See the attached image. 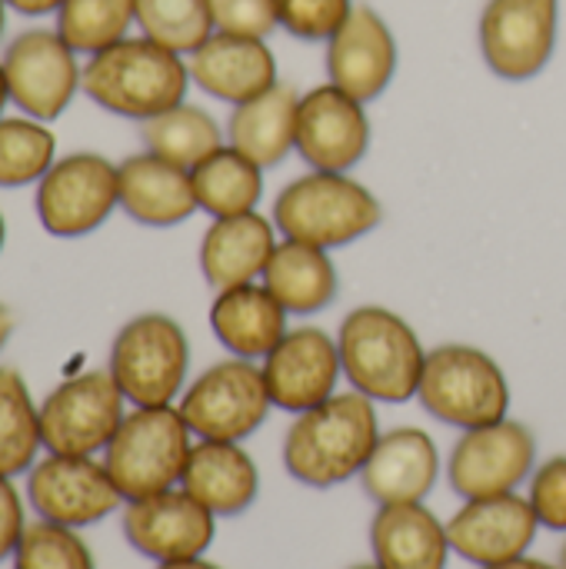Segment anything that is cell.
I'll return each mask as SVG.
<instances>
[{
  "label": "cell",
  "instance_id": "obj_42",
  "mask_svg": "<svg viewBox=\"0 0 566 569\" xmlns=\"http://www.w3.org/2000/svg\"><path fill=\"white\" fill-rule=\"evenodd\" d=\"M157 569H224L203 557H190V560H173V563H157Z\"/></svg>",
  "mask_w": 566,
  "mask_h": 569
},
{
  "label": "cell",
  "instance_id": "obj_10",
  "mask_svg": "<svg viewBox=\"0 0 566 569\" xmlns=\"http://www.w3.org/2000/svg\"><path fill=\"white\" fill-rule=\"evenodd\" d=\"M10 103L33 120H57L83 83L80 53L57 33V27H27L0 53Z\"/></svg>",
  "mask_w": 566,
  "mask_h": 569
},
{
  "label": "cell",
  "instance_id": "obj_32",
  "mask_svg": "<svg viewBox=\"0 0 566 569\" xmlns=\"http://www.w3.org/2000/svg\"><path fill=\"white\" fill-rule=\"evenodd\" d=\"M57 160V137L27 113L0 117V187H37Z\"/></svg>",
  "mask_w": 566,
  "mask_h": 569
},
{
  "label": "cell",
  "instance_id": "obj_43",
  "mask_svg": "<svg viewBox=\"0 0 566 569\" xmlns=\"http://www.w3.org/2000/svg\"><path fill=\"white\" fill-rule=\"evenodd\" d=\"M487 569H564L560 563H544V560H530V557H517L510 563H500V567H487Z\"/></svg>",
  "mask_w": 566,
  "mask_h": 569
},
{
  "label": "cell",
  "instance_id": "obj_11",
  "mask_svg": "<svg viewBox=\"0 0 566 569\" xmlns=\"http://www.w3.org/2000/svg\"><path fill=\"white\" fill-rule=\"evenodd\" d=\"M110 370H87L63 380L40 403V437L47 453L97 457L120 430L127 410Z\"/></svg>",
  "mask_w": 566,
  "mask_h": 569
},
{
  "label": "cell",
  "instance_id": "obj_5",
  "mask_svg": "<svg viewBox=\"0 0 566 569\" xmlns=\"http://www.w3.org/2000/svg\"><path fill=\"white\" fill-rule=\"evenodd\" d=\"M190 427L170 407H133L103 450V467L117 483L123 503L180 487L190 460Z\"/></svg>",
  "mask_w": 566,
  "mask_h": 569
},
{
  "label": "cell",
  "instance_id": "obj_44",
  "mask_svg": "<svg viewBox=\"0 0 566 569\" xmlns=\"http://www.w3.org/2000/svg\"><path fill=\"white\" fill-rule=\"evenodd\" d=\"M10 103V87H7V73H3V63H0V117Z\"/></svg>",
  "mask_w": 566,
  "mask_h": 569
},
{
  "label": "cell",
  "instance_id": "obj_38",
  "mask_svg": "<svg viewBox=\"0 0 566 569\" xmlns=\"http://www.w3.org/2000/svg\"><path fill=\"white\" fill-rule=\"evenodd\" d=\"M210 13H214V30L237 33V37L267 40L280 27L274 0H210Z\"/></svg>",
  "mask_w": 566,
  "mask_h": 569
},
{
  "label": "cell",
  "instance_id": "obj_31",
  "mask_svg": "<svg viewBox=\"0 0 566 569\" xmlns=\"http://www.w3.org/2000/svg\"><path fill=\"white\" fill-rule=\"evenodd\" d=\"M40 447V407L33 403L30 387L13 367H0V473H30Z\"/></svg>",
  "mask_w": 566,
  "mask_h": 569
},
{
  "label": "cell",
  "instance_id": "obj_17",
  "mask_svg": "<svg viewBox=\"0 0 566 569\" xmlns=\"http://www.w3.org/2000/svg\"><path fill=\"white\" fill-rule=\"evenodd\" d=\"M270 400L277 410L304 413L327 403L344 377L337 337L324 327H294L287 337L260 360Z\"/></svg>",
  "mask_w": 566,
  "mask_h": 569
},
{
  "label": "cell",
  "instance_id": "obj_29",
  "mask_svg": "<svg viewBox=\"0 0 566 569\" xmlns=\"http://www.w3.org/2000/svg\"><path fill=\"white\" fill-rule=\"evenodd\" d=\"M190 180H193L197 207L214 220L250 213L264 197V167L244 157L240 150H234L230 143H224L207 160H200L190 170Z\"/></svg>",
  "mask_w": 566,
  "mask_h": 569
},
{
  "label": "cell",
  "instance_id": "obj_34",
  "mask_svg": "<svg viewBox=\"0 0 566 569\" xmlns=\"http://www.w3.org/2000/svg\"><path fill=\"white\" fill-rule=\"evenodd\" d=\"M133 17L143 37L180 57H190L214 33L210 0H133Z\"/></svg>",
  "mask_w": 566,
  "mask_h": 569
},
{
  "label": "cell",
  "instance_id": "obj_23",
  "mask_svg": "<svg viewBox=\"0 0 566 569\" xmlns=\"http://www.w3.org/2000/svg\"><path fill=\"white\" fill-rule=\"evenodd\" d=\"M117 180H120V210L140 227H157V230L177 227L200 210L190 170L150 150L117 163Z\"/></svg>",
  "mask_w": 566,
  "mask_h": 569
},
{
  "label": "cell",
  "instance_id": "obj_20",
  "mask_svg": "<svg viewBox=\"0 0 566 569\" xmlns=\"http://www.w3.org/2000/svg\"><path fill=\"white\" fill-rule=\"evenodd\" d=\"M440 477V450L434 437L420 427H394L380 433L367 467L360 470V487L377 507L390 503H424Z\"/></svg>",
  "mask_w": 566,
  "mask_h": 569
},
{
  "label": "cell",
  "instance_id": "obj_37",
  "mask_svg": "<svg viewBox=\"0 0 566 569\" xmlns=\"http://www.w3.org/2000/svg\"><path fill=\"white\" fill-rule=\"evenodd\" d=\"M527 500L544 530L566 533V457L544 460L527 480Z\"/></svg>",
  "mask_w": 566,
  "mask_h": 569
},
{
  "label": "cell",
  "instance_id": "obj_48",
  "mask_svg": "<svg viewBox=\"0 0 566 569\" xmlns=\"http://www.w3.org/2000/svg\"><path fill=\"white\" fill-rule=\"evenodd\" d=\"M560 567L566 569V540H564V547H560Z\"/></svg>",
  "mask_w": 566,
  "mask_h": 569
},
{
  "label": "cell",
  "instance_id": "obj_46",
  "mask_svg": "<svg viewBox=\"0 0 566 569\" xmlns=\"http://www.w3.org/2000/svg\"><path fill=\"white\" fill-rule=\"evenodd\" d=\"M3 243H7V220H3V213H0V253H3Z\"/></svg>",
  "mask_w": 566,
  "mask_h": 569
},
{
  "label": "cell",
  "instance_id": "obj_19",
  "mask_svg": "<svg viewBox=\"0 0 566 569\" xmlns=\"http://www.w3.org/2000/svg\"><path fill=\"white\" fill-rule=\"evenodd\" d=\"M397 60L400 50L390 23L367 3H357L327 40V80L364 103L377 100L390 87Z\"/></svg>",
  "mask_w": 566,
  "mask_h": 569
},
{
  "label": "cell",
  "instance_id": "obj_41",
  "mask_svg": "<svg viewBox=\"0 0 566 569\" xmlns=\"http://www.w3.org/2000/svg\"><path fill=\"white\" fill-rule=\"evenodd\" d=\"M13 327H17L13 310L0 300V353H3V347L10 343V337H13Z\"/></svg>",
  "mask_w": 566,
  "mask_h": 569
},
{
  "label": "cell",
  "instance_id": "obj_13",
  "mask_svg": "<svg viewBox=\"0 0 566 569\" xmlns=\"http://www.w3.org/2000/svg\"><path fill=\"white\" fill-rule=\"evenodd\" d=\"M560 0H487L480 13L484 63L510 83L544 73L557 50Z\"/></svg>",
  "mask_w": 566,
  "mask_h": 569
},
{
  "label": "cell",
  "instance_id": "obj_45",
  "mask_svg": "<svg viewBox=\"0 0 566 569\" xmlns=\"http://www.w3.org/2000/svg\"><path fill=\"white\" fill-rule=\"evenodd\" d=\"M7 13H10V7H7V0H0V40L7 33Z\"/></svg>",
  "mask_w": 566,
  "mask_h": 569
},
{
  "label": "cell",
  "instance_id": "obj_24",
  "mask_svg": "<svg viewBox=\"0 0 566 569\" xmlns=\"http://www.w3.org/2000/svg\"><path fill=\"white\" fill-rule=\"evenodd\" d=\"M287 310L284 303L257 283L217 290L210 303V330L217 343L240 360H264L284 337H287Z\"/></svg>",
  "mask_w": 566,
  "mask_h": 569
},
{
  "label": "cell",
  "instance_id": "obj_2",
  "mask_svg": "<svg viewBox=\"0 0 566 569\" xmlns=\"http://www.w3.org/2000/svg\"><path fill=\"white\" fill-rule=\"evenodd\" d=\"M190 87L187 57L153 43L150 37H123L113 47L87 57L80 90L107 113L150 120L183 103Z\"/></svg>",
  "mask_w": 566,
  "mask_h": 569
},
{
  "label": "cell",
  "instance_id": "obj_30",
  "mask_svg": "<svg viewBox=\"0 0 566 569\" xmlns=\"http://www.w3.org/2000/svg\"><path fill=\"white\" fill-rule=\"evenodd\" d=\"M140 140L150 153L193 170L200 160H207L214 150L224 147L227 133L220 130V123L193 103H177L150 120L140 123Z\"/></svg>",
  "mask_w": 566,
  "mask_h": 569
},
{
  "label": "cell",
  "instance_id": "obj_7",
  "mask_svg": "<svg viewBox=\"0 0 566 569\" xmlns=\"http://www.w3.org/2000/svg\"><path fill=\"white\" fill-rule=\"evenodd\" d=\"M110 377L133 407H170L187 387L190 340L167 313L127 320L110 343Z\"/></svg>",
  "mask_w": 566,
  "mask_h": 569
},
{
  "label": "cell",
  "instance_id": "obj_22",
  "mask_svg": "<svg viewBox=\"0 0 566 569\" xmlns=\"http://www.w3.org/2000/svg\"><path fill=\"white\" fill-rule=\"evenodd\" d=\"M277 243L280 240L274 220L257 210L237 217H217L200 240V273L214 293L257 283Z\"/></svg>",
  "mask_w": 566,
  "mask_h": 569
},
{
  "label": "cell",
  "instance_id": "obj_9",
  "mask_svg": "<svg viewBox=\"0 0 566 569\" xmlns=\"http://www.w3.org/2000/svg\"><path fill=\"white\" fill-rule=\"evenodd\" d=\"M37 220L50 237H87L120 207L117 163L93 150L57 157L33 193Z\"/></svg>",
  "mask_w": 566,
  "mask_h": 569
},
{
  "label": "cell",
  "instance_id": "obj_6",
  "mask_svg": "<svg viewBox=\"0 0 566 569\" xmlns=\"http://www.w3.org/2000/svg\"><path fill=\"white\" fill-rule=\"evenodd\" d=\"M417 400L447 427L474 430L510 413V380L504 367L480 347L440 343L427 350Z\"/></svg>",
  "mask_w": 566,
  "mask_h": 569
},
{
  "label": "cell",
  "instance_id": "obj_40",
  "mask_svg": "<svg viewBox=\"0 0 566 569\" xmlns=\"http://www.w3.org/2000/svg\"><path fill=\"white\" fill-rule=\"evenodd\" d=\"M63 0H7V7L20 17H50L60 10Z\"/></svg>",
  "mask_w": 566,
  "mask_h": 569
},
{
  "label": "cell",
  "instance_id": "obj_25",
  "mask_svg": "<svg viewBox=\"0 0 566 569\" xmlns=\"http://www.w3.org/2000/svg\"><path fill=\"white\" fill-rule=\"evenodd\" d=\"M180 487L217 520L240 517L254 507L260 493V470L240 443L197 440L183 467Z\"/></svg>",
  "mask_w": 566,
  "mask_h": 569
},
{
  "label": "cell",
  "instance_id": "obj_8",
  "mask_svg": "<svg viewBox=\"0 0 566 569\" xmlns=\"http://www.w3.org/2000/svg\"><path fill=\"white\" fill-rule=\"evenodd\" d=\"M270 407L274 400L260 363L240 357H227L207 367L180 393L177 403L197 440H224V443H244L247 437H254L264 427Z\"/></svg>",
  "mask_w": 566,
  "mask_h": 569
},
{
  "label": "cell",
  "instance_id": "obj_26",
  "mask_svg": "<svg viewBox=\"0 0 566 569\" xmlns=\"http://www.w3.org/2000/svg\"><path fill=\"white\" fill-rule=\"evenodd\" d=\"M370 550L384 569H447V523L424 503L377 507L370 520Z\"/></svg>",
  "mask_w": 566,
  "mask_h": 569
},
{
  "label": "cell",
  "instance_id": "obj_3",
  "mask_svg": "<svg viewBox=\"0 0 566 569\" xmlns=\"http://www.w3.org/2000/svg\"><path fill=\"white\" fill-rule=\"evenodd\" d=\"M344 377L374 403H407L420 390L427 347L390 307L364 303L340 320L337 333Z\"/></svg>",
  "mask_w": 566,
  "mask_h": 569
},
{
  "label": "cell",
  "instance_id": "obj_21",
  "mask_svg": "<svg viewBox=\"0 0 566 569\" xmlns=\"http://www.w3.org/2000/svg\"><path fill=\"white\" fill-rule=\"evenodd\" d=\"M190 83L203 93L237 107L270 90L277 80V53L260 37H237L214 30L190 57H187Z\"/></svg>",
  "mask_w": 566,
  "mask_h": 569
},
{
  "label": "cell",
  "instance_id": "obj_27",
  "mask_svg": "<svg viewBox=\"0 0 566 569\" xmlns=\"http://www.w3.org/2000/svg\"><path fill=\"white\" fill-rule=\"evenodd\" d=\"M297 107L300 93L290 83H274L234 107L227 120V143L254 163L277 167L297 150Z\"/></svg>",
  "mask_w": 566,
  "mask_h": 569
},
{
  "label": "cell",
  "instance_id": "obj_15",
  "mask_svg": "<svg viewBox=\"0 0 566 569\" xmlns=\"http://www.w3.org/2000/svg\"><path fill=\"white\" fill-rule=\"evenodd\" d=\"M370 150L367 103L340 87L317 83L300 93L297 107V153L310 170L350 173Z\"/></svg>",
  "mask_w": 566,
  "mask_h": 569
},
{
  "label": "cell",
  "instance_id": "obj_1",
  "mask_svg": "<svg viewBox=\"0 0 566 569\" xmlns=\"http://www.w3.org/2000/svg\"><path fill=\"white\" fill-rule=\"evenodd\" d=\"M377 440V403L357 390L334 393L327 403L294 417L284 437V467L297 483L330 490L360 477Z\"/></svg>",
  "mask_w": 566,
  "mask_h": 569
},
{
  "label": "cell",
  "instance_id": "obj_4",
  "mask_svg": "<svg viewBox=\"0 0 566 569\" xmlns=\"http://www.w3.org/2000/svg\"><path fill=\"white\" fill-rule=\"evenodd\" d=\"M270 220L284 240L337 250L374 233L384 220V207L350 173L307 170L277 193Z\"/></svg>",
  "mask_w": 566,
  "mask_h": 569
},
{
  "label": "cell",
  "instance_id": "obj_16",
  "mask_svg": "<svg viewBox=\"0 0 566 569\" xmlns=\"http://www.w3.org/2000/svg\"><path fill=\"white\" fill-rule=\"evenodd\" d=\"M123 540L153 563L203 557L217 537V517L183 487L127 500L120 517Z\"/></svg>",
  "mask_w": 566,
  "mask_h": 569
},
{
  "label": "cell",
  "instance_id": "obj_33",
  "mask_svg": "<svg viewBox=\"0 0 566 569\" xmlns=\"http://www.w3.org/2000/svg\"><path fill=\"white\" fill-rule=\"evenodd\" d=\"M57 17V33L83 57H93L117 40L130 37L133 0H63Z\"/></svg>",
  "mask_w": 566,
  "mask_h": 569
},
{
  "label": "cell",
  "instance_id": "obj_12",
  "mask_svg": "<svg viewBox=\"0 0 566 569\" xmlns=\"http://www.w3.org/2000/svg\"><path fill=\"white\" fill-rule=\"evenodd\" d=\"M537 470V437L520 420H497L464 430L447 460L450 490L464 500L517 493Z\"/></svg>",
  "mask_w": 566,
  "mask_h": 569
},
{
  "label": "cell",
  "instance_id": "obj_18",
  "mask_svg": "<svg viewBox=\"0 0 566 569\" xmlns=\"http://www.w3.org/2000/svg\"><path fill=\"white\" fill-rule=\"evenodd\" d=\"M537 530V513L520 493L464 500V507L447 520L450 550L480 569L527 557Z\"/></svg>",
  "mask_w": 566,
  "mask_h": 569
},
{
  "label": "cell",
  "instance_id": "obj_35",
  "mask_svg": "<svg viewBox=\"0 0 566 569\" xmlns=\"http://www.w3.org/2000/svg\"><path fill=\"white\" fill-rule=\"evenodd\" d=\"M13 569H97L90 547L77 530L37 520L23 530V540L13 553Z\"/></svg>",
  "mask_w": 566,
  "mask_h": 569
},
{
  "label": "cell",
  "instance_id": "obj_28",
  "mask_svg": "<svg viewBox=\"0 0 566 569\" xmlns=\"http://www.w3.org/2000/svg\"><path fill=\"white\" fill-rule=\"evenodd\" d=\"M260 280L284 303V310L297 317L330 307L340 290L330 250L300 240H280Z\"/></svg>",
  "mask_w": 566,
  "mask_h": 569
},
{
  "label": "cell",
  "instance_id": "obj_36",
  "mask_svg": "<svg viewBox=\"0 0 566 569\" xmlns=\"http://www.w3.org/2000/svg\"><path fill=\"white\" fill-rule=\"evenodd\" d=\"M277 23L307 43H327L357 7L354 0H274Z\"/></svg>",
  "mask_w": 566,
  "mask_h": 569
},
{
  "label": "cell",
  "instance_id": "obj_39",
  "mask_svg": "<svg viewBox=\"0 0 566 569\" xmlns=\"http://www.w3.org/2000/svg\"><path fill=\"white\" fill-rule=\"evenodd\" d=\"M27 520H23V500L17 493V487L10 483V477L0 473V563L13 560L20 540H23Z\"/></svg>",
  "mask_w": 566,
  "mask_h": 569
},
{
  "label": "cell",
  "instance_id": "obj_14",
  "mask_svg": "<svg viewBox=\"0 0 566 569\" xmlns=\"http://www.w3.org/2000/svg\"><path fill=\"white\" fill-rule=\"evenodd\" d=\"M27 500L40 520L80 530L120 510L123 497L110 480L103 460L47 453L27 473Z\"/></svg>",
  "mask_w": 566,
  "mask_h": 569
},
{
  "label": "cell",
  "instance_id": "obj_47",
  "mask_svg": "<svg viewBox=\"0 0 566 569\" xmlns=\"http://www.w3.org/2000/svg\"><path fill=\"white\" fill-rule=\"evenodd\" d=\"M350 569H384V567H380V563L374 560V563H360V567H350Z\"/></svg>",
  "mask_w": 566,
  "mask_h": 569
}]
</instances>
